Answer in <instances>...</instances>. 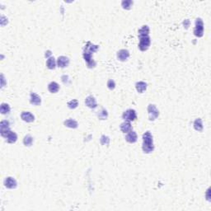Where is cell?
I'll return each mask as SVG.
<instances>
[{
    "label": "cell",
    "mask_w": 211,
    "mask_h": 211,
    "mask_svg": "<svg viewBox=\"0 0 211 211\" xmlns=\"http://www.w3.org/2000/svg\"><path fill=\"white\" fill-rule=\"evenodd\" d=\"M4 184L5 187H7L9 189H15L17 187V182L13 177H9L5 179Z\"/></svg>",
    "instance_id": "8"
},
{
    "label": "cell",
    "mask_w": 211,
    "mask_h": 211,
    "mask_svg": "<svg viewBox=\"0 0 211 211\" xmlns=\"http://www.w3.org/2000/svg\"><path fill=\"white\" fill-rule=\"evenodd\" d=\"M69 65V59L66 56H60L57 60V65L60 68H65Z\"/></svg>",
    "instance_id": "11"
},
{
    "label": "cell",
    "mask_w": 211,
    "mask_h": 211,
    "mask_svg": "<svg viewBox=\"0 0 211 211\" xmlns=\"http://www.w3.org/2000/svg\"><path fill=\"white\" fill-rule=\"evenodd\" d=\"M139 37L141 36H146L149 35V27L148 26H143L142 28H140L138 31Z\"/></svg>",
    "instance_id": "21"
},
{
    "label": "cell",
    "mask_w": 211,
    "mask_h": 211,
    "mask_svg": "<svg viewBox=\"0 0 211 211\" xmlns=\"http://www.w3.org/2000/svg\"><path fill=\"white\" fill-rule=\"evenodd\" d=\"M85 104L87 107L92 108V109H94L97 107V101L95 99L94 97L92 96H88L87 97L86 99H85Z\"/></svg>",
    "instance_id": "13"
},
{
    "label": "cell",
    "mask_w": 211,
    "mask_h": 211,
    "mask_svg": "<svg viewBox=\"0 0 211 211\" xmlns=\"http://www.w3.org/2000/svg\"><path fill=\"white\" fill-rule=\"evenodd\" d=\"M21 118L23 121L31 123L35 121L34 115H32L30 112H22L21 114Z\"/></svg>",
    "instance_id": "10"
},
{
    "label": "cell",
    "mask_w": 211,
    "mask_h": 211,
    "mask_svg": "<svg viewBox=\"0 0 211 211\" xmlns=\"http://www.w3.org/2000/svg\"><path fill=\"white\" fill-rule=\"evenodd\" d=\"M121 129L123 133H129V131L132 130V125L130 124V122L125 121L124 123H122L121 125Z\"/></svg>",
    "instance_id": "15"
},
{
    "label": "cell",
    "mask_w": 211,
    "mask_h": 211,
    "mask_svg": "<svg viewBox=\"0 0 211 211\" xmlns=\"http://www.w3.org/2000/svg\"><path fill=\"white\" fill-rule=\"evenodd\" d=\"M138 139V135L136 132H134V130H131L129 131V133H127L126 136H125V140L127 141L129 144H134L137 141Z\"/></svg>",
    "instance_id": "12"
},
{
    "label": "cell",
    "mask_w": 211,
    "mask_h": 211,
    "mask_svg": "<svg viewBox=\"0 0 211 211\" xmlns=\"http://www.w3.org/2000/svg\"><path fill=\"white\" fill-rule=\"evenodd\" d=\"M107 87L110 90H114V89H115V87H116V83H115V82H114V80H112V79L108 80Z\"/></svg>",
    "instance_id": "29"
},
{
    "label": "cell",
    "mask_w": 211,
    "mask_h": 211,
    "mask_svg": "<svg viewBox=\"0 0 211 211\" xmlns=\"http://www.w3.org/2000/svg\"><path fill=\"white\" fill-rule=\"evenodd\" d=\"M98 118L100 120L102 121H104V120H107L108 117V112L106 109H102L100 112H98Z\"/></svg>",
    "instance_id": "26"
},
{
    "label": "cell",
    "mask_w": 211,
    "mask_h": 211,
    "mask_svg": "<svg viewBox=\"0 0 211 211\" xmlns=\"http://www.w3.org/2000/svg\"><path fill=\"white\" fill-rule=\"evenodd\" d=\"M100 142L102 145H107L108 146L110 144V138L108 136H106V135H102L101 137V139H100Z\"/></svg>",
    "instance_id": "28"
},
{
    "label": "cell",
    "mask_w": 211,
    "mask_h": 211,
    "mask_svg": "<svg viewBox=\"0 0 211 211\" xmlns=\"http://www.w3.org/2000/svg\"><path fill=\"white\" fill-rule=\"evenodd\" d=\"M194 129L196 130V131H199V132H200V131H202L203 130V123H202V120L200 119V118H198V119H196L195 121H194Z\"/></svg>",
    "instance_id": "20"
},
{
    "label": "cell",
    "mask_w": 211,
    "mask_h": 211,
    "mask_svg": "<svg viewBox=\"0 0 211 211\" xmlns=\"http://www.w3.org/2000/svg\"><path fill=\"white\" fill-rule=\"evenodd\" d=\"M62 81H63V82L64 83H67V81H68V79H69V77L68 76H66V75H64V76H62Z\"/></svg>",
    "instance_id": "31"
},
{
    "label": "cell",
    "mask_w": 211,
    "mask_h": 211,
    "mask_svg": "<svg viewBox=\"0 0 211 211\" xmlns=\"http://www.w3.org/2000/svg\"><path fill=\"white\" fill-rule=\"evenodd\" d=\"M45 58H47V59H49L50 57H51V51H50V50H47V51L45 52Z\"/></svg>",
    "instance_id": "32"
},
{
    "label": "cell",
    "mask_w": 211,
    "mask_h": 211,
    "mask_svg": "<svg viewBox=\"0 0 211 211\" xmlns=\"http://www.w3.org/2000/svg\"><path fill=\"white\" fill-rule=\"evenodd\" d=\"M148 118L149 121H155L156 119L159 116V112L157 109L155 105L153 104H149L148 107Z\"/></svg>",
    "instance_id": "5"
},
{
    "label": "cell",
    "mask_w": 211,
    "mask_h": 211,
    "mask_svg": "<svg viewBox=\"0 0 211 211\" xmlns=\"http://www.w3.org/2000/svg\"><path fill=\"white\" fill-rule=\"evenodd\" d=\"M147 86H148L147 83L144 82H138L135 84L136 90H137L139 93H143L144 91H146Z\"/></svg>",
    "instance_id": "18"
},
{
    "label": "cell",
    "mask_w": 211,
    "mask_h": 211,
    "mask_svg": "<svg viewBox=\"0 0 211 211\" xmlns=\"http://www.w3.org/2000/svg\"><path fill=\"white\" fill-rule=\"evenodd\" d=\"M64 125L66 127H69V128H71V129H76L78 128V122L76 121H74L73 119H69L67 121H65L64 122Z\"/></svg>",
    "instance_id": "17"
},
{
    "label": "cell",
    "mask_w": 211,
    "mask_h": 211,
    "mask_svg": "<svg viewBox=\"0 0 211 211\" xmlns=\"http://www.w3.org/2000/svg\"><path fill=\"white\" fill-rule=\"evenodd\" d=\"M10 131H11V129H10L9 121H1V123H0V134H1V135H2L3 137L6 138L7 135L9 134Z\"/></svg>",
    "instance_id": "7"
},
{
    "label": "cell",
    "mask_w": 211,
    "mask_h": 211,
    "mask_svg": "<svg viewBox=\"0 0 211 211\" xmlns=\"http://www.w3.org/2000/svg\"><path fill=\"white\" fill-rule=\"evenodd\" d=\"M48 90L51 93H56L60 90V85L55 82H51L48 85Z\"/></svg>",
    "instance_id": "19"
},
{
    "label": "cell",
    "mask_w": 211,
    "mask_h": 211,
    "mask_svg": "<svg viewBox=\"0 0 211 211\" xmlns=\"http://www.w3.org/2000/svg\"><path fill=\"white\" fill-rule=\"evenodd\" d=\"M11 111V108L9 104L7 103H2L1 104V107H0V112L2 114H8Z\"/></svg>",
    "instance_id": "25"
},
{
    "label": "cell",
    "mask_w": 211,
    "mask_h": 211,
    "mask_svg": "<svg viewBox=\"0 0 211 211\" xmlns=\"http://www.w3.org/2000/svg\"><path fill=\"white\" fill-rule=\"evenodd\" d=\"M183 25H184V27H185V29H187V28H188V27L190 26V20H188V19L185 20V21H184V22H183Z\"/></svg>",
    "instance_id": "30"
},
{
    "label": "cell",
    "mask_w": 211,
    "mask_h": 211,
    "mask_svg": "<svg viewBox=\"0 0 211 211\" xmlns=\"http://www.w3.org/2000/svg\"><path fill=\"white\" fill-rule=\"evenodd\" d=\"M134 4V2L132 0H125V1H122L121 2V6L124 9L126 10H129V9L132 8V6Z\"/></svg>",
    "instance_id": "23"
},
{
    "label": "cell",
    "mask_w": 211,
    "mask_h": 211,
    "mask_svg": "<svg viewBox=\"0 0 211 211\" xmlns=\"http://www.w3.org/2000/svg\"><path fill=\"white\" fill-rule=\"evenodd\" d=\"M143 151L145 153H150L154 150L153 135L149 131H147L143 134Z\"/></svg>",
    "instance_id": "2"
},
{
    "label": "cell",
    "mask_w": 211,
    "mask_h": 211,
    "mask_svg": "<svg viewBox=\"0 0 211 211\" xmlns=\"http://www.w3.org/2000/svg\"><path fill=\"white\" fill-rule=\"evenodd\" d=\"M99 49L98 45H96L88 41L85 45L84 49H83V58L87 62V65L88 68H94L96 66V62L92 60V54L96 52Z\"/></svg>",
    "instance_id": "1"
},
{
    "label": "cell",
    "mask_w": 211,
    "mask_h": 211,
    "mask_svg": "<svg viewBox=\"0 0 211 211\" xmlns=\"http://www.w3.org/2000/svg\"><path fill=\"white\" fill-rule=\"evenodd\" d=\"M194 34L197 37H202L203 35H204V22H203L201 18H197L195 20Z\"/></svg>",
    "instance_id": "4"
},
{
    "label": "cell",
    "mask_w": 211,
    "mask_h": 211,
    "mask_svg": "<svg viewBox=\"0 0 211 211\" xmlns=\"http://www.w3.org/2000/svg\"><path fill=\"white\" fill-rule=\"evenodd\" d=\"M129 57V52L128 50L123 49V50H119L118 53H117V58H118V60L120 61H122V62L127 60Z\"/></svg>",
    "instance_id": "9"
},
{
    "label": "cell",
    "mask_w": 211,
    "mask_h": 211,
    "mask_svg": "<svg viewBox=\"0 0 211 211\" xmlns=\"http://www.w3.org/2000/svg\"><path fill=\"white\" fill-rule=\"evenodd\" d=\"M23 144L25 146H31L33 144V138L31 136L30 134H26L23 139Z\"/></svg>",
    "instance_id": "24"
},
{
    "label": "cell",
    "mask_w": 211,
    "mask_h": 211,
    "mask_svg": "<svg viewBox=\"0 0 211 211\" xmlns=\"http://www.w3.org/2000/svg\"><path fill=\"white\" fill-rule=\"evenodd\" d=\"M46 66L48 69H55L56 67V61L54 57H50L46 61Z\"/></svg>",
    "instance_id": "22"
},
{
    "label": "cell",
    "mask_w": 211,
    "mask_h": 211,
    "mask_svg": "<svg viewBox=\"0 0 211 211\" xmlns=\"http://www.w3.org/2000/svg\"><path fill=\"white\" fill-rule=\"evenodd\" d=\"M78 100L76 99L71 100L70 102H68V107H69V108H70V109H75V108L78 107Z\"/></svg>",
    "instance_id": "27"
},
{
    "label": "cell",
    "mask_w": 211,
    "mask_h": 211,
    "mask_svg": "<svg viewBox=\"0 0 211 211\" xmlns=\"http://www.w3.org/2000/svg\"><path fill=\"white\" fill-rule=\"evenodd\" d=\"M151 44V39L149 36H141L139 37V49L141 51H146L149 48Z\"/></svg>",
    "instance_id": "3"
},
{
    "label": "cell",
    "mask_w": 211,
    "mask_h": 211,
    "mask_svg": "<svg viewBox=\"0 0 211 211\" xmlns=\"http://www.w3.org/2000/svg\"><path fill=\"white\" fill-rule=\"evenodd\" d=\"M6 139H7V142L9 143V144H14L16 143V141L17 140V134L15 132H13L12 130L9 132V134L7 135L6 137Z\"/></svg>",
    "instance_id": "16"
},
{
    "label": "cell",
    "mask_w": 211,
    "mask_h": 211,
    "mask_svg": "<svg viewBox=\"0 0 211 211\" xmlns=\"http://www.w3.org/2000/svg\"><path fill=\"white\" fill-rule=\"evenodd\" d=\"M123 119L125 120V121H128V122H130V121H134L136 120L137 118V114H136V112L134 110H132V109H129L127 110L126 112H124L123 114Z\"/></svg>",
    "instance_id": "6"
},
{
    "label": "cell",
    "mask_w": 211,
    "mask_h": 211,
    "mask_svg": "<svg viewBox=\"0 0 211 211\" xmlns=\"http://www.w3.org/2000/svg\"><path fill=\"white\" fill-rule=\"evenodd\" d=\"M30 102L31 105L39 106L41 103V98L37 94H36L34 92H31L30 95Z\"/></svg>",
    "instance_id": "14"
}]
</instances>
